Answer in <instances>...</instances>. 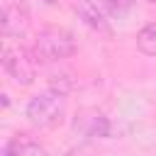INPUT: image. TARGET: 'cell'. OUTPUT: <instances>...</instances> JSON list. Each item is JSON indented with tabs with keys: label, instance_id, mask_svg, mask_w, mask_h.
I'll list each match as a JSON object with an SVG mask.
<instances>
[{
	"label": "cell",
	"instance_id": "2",
	"mask_svg": "<svg viewBox=\"0 0 156 156\" xmlns=\"http://www.w3.org/2000/svg\"><path fill=\"white\" fill-rule=\"evenodd\" d=\"M27 119L34 127H54L63 119L66 115V93L58 88H46L41 93H37L34 98H29L27 107H24Z\"/></svg>",
	"mask_w": 156,
	"mask_h": 156
},
{
	"label": "cell",
	"instance_id": "8",
	"mask_svg": "<svg viewBox=\"0 0 156 156\" xmlns=\"http://www.w3.org/2000/svg\"><path fill=\"white\" fill-rule=\"evenodd\" d=\"M102 2H105V7L112 10V12H124L132 0H102Z\"/></svg>",
	"mask_w": 156,
	"mask_h": 156
},
{
	"label": "cell",
	"instance_id": "5",
	"mask_svg": "<svg viewBox=\"0 0 156 156\" xmlns=\"http://www.w3.org/2000/svg\"><path fill=\"white\" fill-rule=\"evenodd\" d=\"M2 156H51V154L46 151L44 144H39L29 134H17L5 144Z\"/></svg>",
	"mask_w": 156,
	"mask_h": 156
},
{
	"label": "cell",
	"instance_id": "6",
	"mask_svg": "<svg viewBox=\"0 0 156 156\" xmlns=\"http://www.w3.org/2000/svg\"><path fill=\"white\" fill-rule=\"evenodd\" d=\"M27 22H29V20H27V12H24L20 5L5 0V5H2V32H5V37H7V39L20 37V34L27 29Z\"/></svg>",
	"mask_w": 156,
	"mask_h": 156
},
{
	"label": "cell",
	"instance_id": "1",
	"mask_svg": "<svg viewBox=\"0 0 156 156\" xmlns=\"http://www.w3.org/2000/svg\"><path fill=\"white\" fill-rule=\"evenodd\" d=\"M32 54L37 63H58L76 54V39L63 27H44L34 37Z\"/></svg>",
	"mask_w": 156,
	"mask_h": 156
},
{
	"label": "cell",
	"instance_id": "3",
	"mask_svg": "<svg viewBox=\"0 0 156 156\" xmlns=\"http://www.w3.org/2000/svg\"><path fill=\"white\" fill-rule=\"evenodd\" d=\"M34 68H37V58L32 51L10 44L2 49V71L15 85H32L37 73Z\"/></svg>",
	"mask_w": 156,
	"mask_h": 156
},
{
	"label": "cell",
	"instance_id": "7",
	"mask_svg": "<svg viewBox=\"0 0 156 156\" xmlns=\"http://www.w3.org/2000/svg\"><path fill=\"white\" fill-rule=\"evenodd\" d=\"M136 49L144 56H156V22H149L136 32Z\"/></svg>",
	"mask_w": 156,
	"mask_h": 156
},
{
	"label": "cell",
	"instance_id": "10",
	"mask_svg": "<svg viewBox=\"0 0 156 156\" xmlns=\"http://www.w3.org/2000/svg\"><path fill=\"white\" fill-rule=\"evenodd\" d=\"M146 2H156V0H146Z\"/></svg>",
	"mask_w": 156,
	"mask_h": 156
},
{
	"label": "cell",
	"instance_id": "9",
	"mask_svg": "<svg viewBox=\"0 0 156 156\" xmlns=\"http://www.w3.org/2000/svg\"><path fill=\"white\" fill-rule=\"evenodd\" d=\"M44 2H49V5H51V2H56V0H44Z\"/></svg>",
	"mask_w": 156,
	"mask_h": 156
},
{
	"label": "cell",
	"instance_id": "4",
	"mask_svg": "<svg viewBox=\"0 0 156 156\" xmlns=\"http://www.w3.org/2000/svg\"><path fill=\"white\" fill-rule=\"evenodd\" d=\"M71 5H73V12L78 15V20L85 27H90L93 32H100V34H110L112 32L110 29V20L98 7V2H93V0H71Z\"/></svg>",
	"mask_w": 156,
	"mask_h": 156
}]
</instances>
